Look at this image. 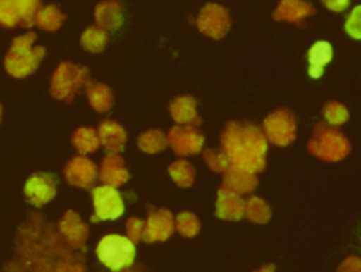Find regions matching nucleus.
<instances>
[{"label":"nucleus","mask_w":361,"mask_h":272,"mask_svg":"<svg viewBox=\"0 0 361 272\" xmlns=\"http://www.w3.org/2000/svg\"><path fill=\"white\" fill-rule=\"evenodd\" d=\"M221 148L230 165L254 173L265 168L268 141L262 130L251 123H227L221 132Z\"/></svg>","instance_id":"nucleus-1"},{"label":"nucleus","mask_w":361,"mask_h":272,"mask_svg":"<svg viewBox=\"0 0 361 272\" xmlns=\"http://www.w3.org/2000/svg\"><path fill=\"white\" fill-rule=\"evenodd\" d=\"M34 32L16 37L4 59L6 70L14 78H24L32 73L45 55L44 47H32L35 41Z\"/></svg>","instance_id":"nucleus-2"},{"label":"nucleus","mask_w":361,"mask_h":272,"mask_svg":"<svg viewBox=\"0 0 361 272\" xmlns=\"http://www.w3.org/2000/svg\"><path fill=\"white\" fill-rule=\"evenodd\" d=\"M307 149L312 155L323 161L337 162L350 154L351 145L338 130L329 124L319 123L314 125L313 135L307 142Z\"/></svg>","instance_id":"nucleus-3"},{"label":"nucleus","mask_w":361,"mask_h":272,"mask_svg":"<svg viewBox=\"0 0 361 272\" xmlns=\"http://www.w3.org/2000/svg\"><path fill=\"white\" fill-rule=\"evenodd\" d=\"M99 261L107 266L110 271L118 272L128 268L135 258L134 242L118 234L104 235L96 248Z\"/></svg>","instance_id":"nucleus-4"},{"label":"nucleus","mask_w":361,"mask_h":272,"mask_svg":"<svg viewBox=\"0 0 361 272\" xmlns=\"http://www.w3.org/2000/svg\"><path fill=\"white\" fill-rule=\"evenodd\" d=\"M89 79V70L86 66L75 65L71 62H62L55 69L51 78V94L55 99L72 103L78 90L85 86Z\"/></svg>","instance_id":"nucleus-5"},{"label":"nucleus","mask_w":361,"mask_h":272,"mask_svg":"<svg viewBox=\"0 0 361 272\" xmlns=\"http://www.w3.org/2000/svg\"><path fill=\"white\" fill-rule=\"evenodd\" d=\"M267 141L278 147H286L296 138V121L292 111L278 109L267 116L262 124Z\"/></svg>","instance_id":"nucleus-6"},{"label":"nucleus","mask_w":361,"mask_h":272,"mask_svg":"<svg viewBox=\"0 0 361 272\" xmlns=\"http://www.w3.org/2000/svg\"><path fill=\"white\" fill-rule=\"evenodd\" d=\"M94 213L92 221L116 220L124 213V202L118 190L113 186H97L92 192Z\"/></svg>","instance_id":"nucleus-7"},{"label":"nucleus","mask_w":361,"mask_h":272,"mask_svg":"<svg viewBox=\"0 0 361 272\" xmlns=\"http://www.w3.org/2000/svg\"><path fill=\"white\" fill-rule=\"evenodd\" d=\"M196 25L199 31L210 38H223L231 25L228 11L216 3H207L199 13L196 18Z\"/></svg>","instance_id":"nucleus-8"},{"label":"nucleus","mask_w":361,"mask_h":272,"mask_svg":"<svg viewBox=\"0 0 361 272\" xmlns=\"http://www.w3.org/2000/svg\"><path fill=\"white\" fill-rule=\"evenodd\" d=\"M166 142L171 145L175 154L186 156L200 152L204 137L195 125L178 124L169 130L166 135Z\"/></svg>","instance_id":"nucleus-9"},{"label":"nucleus","mask_w":361,"mask_h":272,"mask_svg":"<svg viewBox=\"0 0 361 272\" xmlns=\"http://www.w3.org/2000/svg\"><path fill=\"white\" fill-rule=\"evenodd\" d=\"M56 183L58 179L52 173L37 172L31 175L24 186L27 200L37 207L48 203L56 193Z\"/></svg>","instance_id":"nucleus-10"},{"label":"nucleus","mask_w":361,"mask_h":272,"mask_svg":"<svg viewBox=\"0 0 361 272\" xmlns=\"http://www.w3.org/2000/svg\"><path fill=\"white\" fill-rule=\"evenodd\" d=\"M97 176L99 172L96 163L83 155L72 158L65 166V178L68 183L78 187L87 189L93 186Z\"/></svg>","instance_id":"nucleus-11"},{"label":"nucleus","mask_w":361,"mask_h":272,"mask_svg":"<svg viewBox=\"0 0 361 272\" xmlns=\"http://www.w3.org/2000/svg\"><path fill=\"white\" fill-rule=\"evenodd\" d=\"M149 216L147 220L145 227V240L147 241H155V240H165L168 238L173 231V218L169 210L166 209H154L148 206Z\"/></svg>","instance_id":"nucleus-12"},{"label":"nucleus","mask_w":361,"mask_h":272,"mask_svg":"<svg viewBox=\"0 0 361 272\" xmlns=\"http://www.w3.org/2000/svg\"><path fill=\"white\" fill-rule=\"evenodd\" d=\"M316 8L312 3L303 0H281L275 8L272 17L276 21H289L295 23L299 27L305 25V18L313 16Z\"/></svg>","instance_id":"nucleus-13"},{"label":"nucleus","mask_w":361,"mask_h":272,"mask_svg":"<svg viewBox=\"0 0 361 272\" xmlns=\"http://www.w3.org/2000/svg\"><path fill=\"white\" fill-rule=\"evenodd\" d=\"M223 173V187L233 190L238 194L252 193L258 186L257 175L247 169L228 165V168Z\"/></svg>","instance_id":"nucleus-14"},{"label":"nucleus","mask_w":361,"mask_h":272,"mask_svg":"<svg viewBox=\"0 0 361 272\" xmlns=\"http://www.w3.org/2000/svg\"><path fill=\"white\" fill-rule=\"evenodd\" d=\"M99 178L104 185H109L113 187H118L124 185L128 180L130 173L124 165L123 156L116 152L106 155L100 165Z\"/></svg>","instance_id":"nucleus-15"},{"label":"nucleus","mask_w":361,"mask_h":272,"mask_svg":"<svg viewBox=\"0 0 361 272\" xmlns=\"http://www.w3.org/2000/svg\"><path fill=\"white\" fill-rule=\"evenodd\" d=\"M216 214L220 218H227V220L241 218L244 214V200L241 194L221 186L217 192Z\"/></svg>","instance_id":"nucleus-16"},{"label":"nucleus","mask_w":361,"mask_h":272,"mask_svg":"<svg viewBox=\"0 0 361 272\" xmlns=\"http://www.w3.org/2000/svg\"><path fill=\"white\" fill-rule=\"evenodd\" d=\"M99 141L100 144L109 151V152H120L124 149L126 141H127V134L124 128L113 121V120H104L99 124L97 130Z\"/></svg>","instance_id":"nucleus-17"},{"label":"nucleus","mask_w":361,"mask_h":272,"mask_svg":"<svg viewBox=\"0 0 361 272\" xmlns=\"http://www.w3.org/2000/svg\"><path fill=\"white\" fill-rule=\"evenodd\" d=\"M196 104L197 101L192 96L176 97L169 104V114L178 124L199 125L202 120L196 111Z\"/></svg>","instance_id":"nucleus-18"},{"label":"nucleus","mask_w":361,"mask_h":272,"mask_svg":"<svg viewBox=\"0 0 361 272\" xmlns=\"http://www.w3.org/2000/svg\"><path fill=\"white\" fill-rule=\"evenodd\" d=\"M94 18L103 30H117L123 23L121 4L117 0H104L96 6Z\"/></svg>","instance_id":"nucleus-19"},{"label":"nucleus","mask_w":361,"mask_h":272,"mask_svg":"<svg viewBox=\"0 0 361 272\" xmlns=\"http://www.w3.org/2000/svg\"><path fill=\"white\" fill-rule=\"evenodd\" d=\"M85 90H86V96H87L90 106L96 111L103 113V111H107L111 109L114 99H113L111 89L107 85L94 82L89 78L85 83Z\"/></svg>","instance_id":"nucleus-20"},{"label":"nucleus","mask_w":361,"mask_h":272,"mask_svg":"<svg viewBox=\"0 0 361 272\" xmlns=\"http://www.w3.org/2000/svg\"><path fill=\"white\" fill-rule=\"evenodd\" d=\"M331 58H333V49L327 41L314 42L307 52L310 78L313 79L320 78L323 75L324 66L331 61Z\"/></svg>","instance_id":"nucleus-21"},{"label":"nucleus","mask_w":361,"mask_h":272,"mask_svg":"<svg viewBox=\"0 0 361 272\" xmlns=\"http://www.w3.org/2000/svg\"><path fill=\"white\" fill-rule=\"evenodd\" d=\"M59 227H61V231L63 233V235L66 237V240L72 245L82 244L87 235V225L85 223H82L79 216L72 210L65 213V216L62 217V220L59 223Z\"/></svg>","instance_id":"nucleus-22"},{"label":"nucleus","mask_w":361,"mask_h":272,"mask_svg":"<svg viewBox=\"0 0 361 272\" xmlns=\"http://www.w3.org/2000/svg\"><path fill=\"white\" fill-rule=\"evenodd\" d=\"M65 20L66 16L56 6H45L37 11L34 24L45 31H56Z\"/></svg>","instance_id":"nucleus-23"},{"label":"nucleus","mask_w":361,"mask_h":272,"mask_svg":"<svg viewBox=\"0 0 361 272\" xmlns=\"http://www.w3.org/2000/svg\"><path fill=\"white\" fill-rule=\"evenodd\" d=\"M72 144L80 154L94 152L100 145L97 131L92 127H79L72 135Z\"/></svg>","instance_id":"nucleus-24"},{"label":"nucleus","mask_w":361,"mask_h":272,"mask_svg":"<svg viewBox=\"0 0 361 272\" xmlns=\"http://www.w3.org/2000/svg\"><path fill=\"white\" fill-rule=\"evenodd\" d=\"M80 44L89 52H102L107 44V32L97 25H90L83 31Z\"/></svg>","instance_id":"nucleus-25"},{"label":"nucleus","mask_w":361,"mask_h":272,"mask_svg":"<svg viewBox=\"0 0 361 272\" xmlns=\"http://www.w3.org/2000/svg\"><path fill=\"white\" fill-rule=\"evenodd\" d=\"M168 172L173 182L180 187H189L195 182V168L185 159H178L172 162Z\"/></svg>","instance_id":"nucleus-26"},{"label":"nucleus","mask_w":361,"mask_h":272,"mask_svg":"<svg viewBox=\"0 0 361 272\" xmlns=\"http://www.w3.org/2000/svg\"><path fill=\"white\" fill-rule=\"evenodd\" d=\"M16 10L18 24L23 27H32L35 14L41 7V0H11Z\"/></svg>","instance_id":"nucleus-27"},{"label":"nucleus","mask_w":361,"mask_h":272,"mask_svg":"<svg viewBox=\"0 0 361 272\" xmlns=\"http://www.w3.org/2000/svg\"><path fill=\"white\" fill-rule=\"evenodd\" d=\"M137 145L144 152L155 154V152H159V151L165 149L168 142H166L165 134L161 130H149L147 132H142L138 137Z\"/></svg>","instance_id":"nucleus-28"},{"label":"nucleus","mask_w":361,"mask_h":272,"mask_svg":"<svg viewBox=\"0 0 361 272\" xmlns=\"http://www.w3.org/2000/svg\"><path fill=\"white\" fill-rule=\"evenodd\" d=\"M244 214L251 221L265 223L271 217V210L262 199L258 196H250L247 202H244Z\"/></svg>","instance_id":"nucleus-29"},{"label":"nucleus","mask_w":361,"mask_h":272,"mask_svg":"<svg viewBox=\"0 0 361 272\" xmlns=\"http://www.w3.org/2000/svg\"><path fill=\"white\" fill-rule=\"evenodd\" d=\"M323 117L331 127H338L348 120V110L338 101H329L323 106Z\"/></svg>","instance_id":"nucleus-30"},{"label":"nucleus","mask_w":361,"mask_h":272,"mask_svg":"<svg viewBox=\"0 0 361 272\" xmlns=\"http://www.w3.org/2000/svg\"><path fill=\"white\" fill-rule=\"evenodd\" d=\"M203 158L207 163V166L214 172H224L228 165V156L223 151V148H209L203 152Z\"/></svg>","instance_id":"nucleus-31"},{"label":"nucleus","mask_w":361,"mask_h":272,"mask_svg":"<svg viewBox=\"0 0 361 272\" xmlns=\"http://www.w3.org/2000/svg\"><path fill=\"white\" fill-rule=\"evenodd\" d=\"M176 227H178V230H179L183 235L190 237V235H195V234L197 233V230H199V221H197V218H196L195 214L185 211V213H180V214L178 216V218H176Z\"/></svg>","instance_id":"nucleus-32"},{"label":"nucleus","mask_w":361,"mask_h":272,"mask_svg":"<svg viewBox=\"0 0 361 272\" xmlns=\"http://www.w3.org/2000/svg\"><path fill=\"white\" fill-rule=\"evenodd\" d=\"M0 24L4 27H14L18 24L11 0H0Z\"/></svg>","instance_id":"nucleus-33"},{"label":"nucleus","mask_w":361,"mask_h":272,"mask_svg":"<svg viewBox=\"0 0 361 272\" xmlns=\"http://www.w3.org/2000/svg\"><path fill=\"white\" fill-rule=\"evenodd\" d=\"M360 11H361V7L357 6L354 7V10L350 13V16L347 17V21H345V31L350 37L355 38V39H360L361 38V34H360Z\"/></svg>","instance_id":"nucleus-34"},{"label":"nucleus","mask_w":361,"mask_h":272,"mask_svg":"<svg viewBox=\"0 0 361 272\" xmlns=\"http://www.w3.org/2000/svg\"><path fill=\"white\" fill-rule=\"evenodd\" d=\"M144 227V221L140 220V218H135V217H131L128 221H127V230H128V234L131 237V241L135 240L140 237V233Z\"/></svg>","instance_id":"nucleus-35"},{"label":"nucleus","mask_w":361,"mask_h":272,"mask_svg":"<svg viewBox=\"0 0 361 272\" xmlns=\"http://www.w3.org/2000/svg\"><path fill=\"white\" fill-rule=\"evenodd\" d=\"M322 3L333 11H344L350 6V0H322Z\"/></svg>","instance_id":"nucleus-36"},{"label":"nucleus","mask_w":361,"mask_h":272,"mask_svg":"<svg viewBox=\"0 0 361 272\" xmlns=\"http://www.w3.org/2000/svg\"><path fill=\"white\" fill-rule=\"evenodd\" d=\"M0 120H1V106H0Z\"/></svg>","instance_id":"nucleus-37"}]
</instances>
